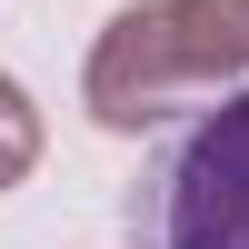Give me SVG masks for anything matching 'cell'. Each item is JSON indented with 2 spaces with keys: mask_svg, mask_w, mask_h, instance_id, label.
Returning a JSON list of instances; mask_svg holds the SVG:
<instances>
[{
  "mask_svg": "<svg viewBox=\"0 0 249 249\" xmlns=\"http://www.w3.org/2000/svg\"><path fill=\"white\" fill-rule=\"evenodd\" d=\"M120 219L140 249H249V90L179 110L150 140Z\"/></svg>",
  "mask_w": 249,
  "mask_h": 249,
  "instance_id": "cell-2",
  "label": "cell"
},
{
  "mask_svg": "<svg viewBox=\"0 0 249 249\" xmlns=\"http://www.w3.org/2000/svg\"><path fill=\"white\" fill-rule=\"evenodd\" d=\"M30 160H40V110H30V90L0 70V190H20Z\"/></svg>",
  "mask_w": 249,
  "mask_h": 249,
  "instance_id": "cell-3",
  "label": "cell"
},
{
  "mask_svg": "<svg viewBox=\"0 0 249 249\" xmlns=\"http://www.w3.org/2000/svg\"><path fill=\"white\" fill-rule=\"evenodd\" d=\"M239 70H249V0H140L100 30L80 100L100 130H150L179 110V90Z\"/></svg>",
  "mask_w": 249,
  "mask_h": 249,
  "instance_id": "cell-1",
  "label": "cell"
}]
</instances>
